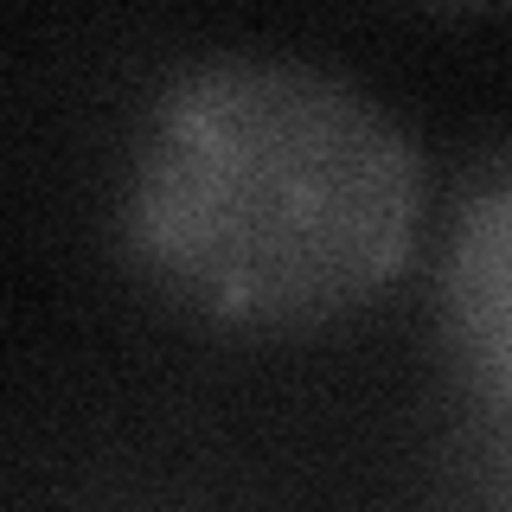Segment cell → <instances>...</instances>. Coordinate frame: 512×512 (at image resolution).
Wrapping results in <instances>:
<instances>
[{
  "label": "cell",
  "mask_w": 512,
  "mask_h": 512,
  "mask_svg": "<svg viewBox=\"0 0 512 512\" xmlns=\"http://www.w3.org/2000/svg\"><path fill=\"white\" fill-rule=\"evenodd\" d=\"M423 160L365 90L295 58H218L160 90L128 160V256L244 333L340 320L404 276Z\"/></svg>",
  "instance_id": "6da1fadb"
},
{
  "label": "cell",
  "mask_w": 512,
  "mask_h": 512,
  "mask_svg": "<svg viewBox=\"0 0 512 512\" xmlns=\"http://www.w3.org/2000/svg\"><path fill=\"white\" fill-rule=\"evenodd\" d=\"M442 301L480 391L512 410V154L493 160L461 205L442 263Z\"/></svg>",
  "instance_id": "7a4b0ae2"
}]
</instances>
